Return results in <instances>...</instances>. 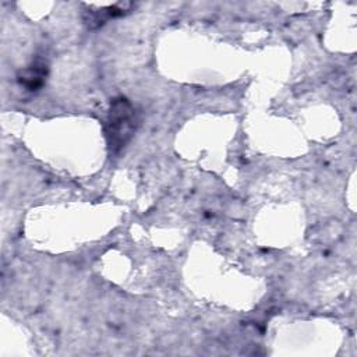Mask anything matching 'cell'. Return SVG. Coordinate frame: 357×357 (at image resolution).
Returning <instances> with one entry per match:
<instances>
[{
    "label": "cell",
    "instance_id": "cell-1",
    "mask_svg": "<svg viewBox=\"0 0 357 357\" xmlns=\"http://www.w3.org/2000/svg\"><path fill=\"white\" fill-rule=\"evenodd\" d=\"M138 124V117L134 106L126 98H116L110 103V110L106 124V135L109 148L119 152L131 139Z\"/></svg>",
    "mask_w": 357,
    "mask_h": 357
},
{
    "label": "cell",
    "instance_id": "cell-2",
    "mask_svg": "<svg viewBox=\"0 0 357 357\" xmlns=\"http://www.w3.org/2000/svg\"><path fill=\"white\" fill-rule=\"evenodd\" d=\"M46 74H47L46 64L33 63L32 66L21 70L17 78L21 86H25L28 91H36L45 84Z\"/></svg>",
    "mask_w": 357,
    "mask_h": 357
}]
</instances>
